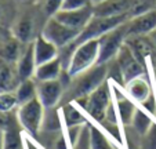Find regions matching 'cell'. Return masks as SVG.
Segmentation results:
<instances>
[{
	"label": "cell",
	"instance_id": "obj_1",
	"mask_svg": "<svg viewBox=\"0 0 156 149\" xmlns=\"http://www.w3.org/2000/svg\"><path fill=\"white\" fill-rule=\"evenodd\" d=\"M106 79H108V64H97L95 66L71 77V82L65 87L59 106L91 94Z\"/></svg>",
	"mask_w": 156,
	"mask_h": 149
},
{
	"label": "cell",
	"instance_id": "obj_2",
	"mask_svg": "<svg viewBox=\"0 0 156 149\" xmlns=\"http://www.w3.org/2000/svg\"><path fill=\"white\" fill-rule=\"evenodd\" d=\"M112 87H111L108 79H106L91 94L82 97V98L73 101V102H76V105H79L95 123H101L102 120H105L106 111H108L109 105L112 104Z\"/></svg>",
	"mask_w": 156,
	"mask_h": 149
},
{
	"label": "cell",
	"instance_id": "obj_3",
	"mask_svg": "<svg viewBox=\"0 0 156 149\" xmlns=\"http://www.w3.org/2000/svg\"><path fill=\"white\" fill-rule=\"evenodd\" d=\"M100 59V41L98 39L87 40L77 44L71 54L66 65V72L71 77L95 66Z\"/></svg>",
	"mask_w": 156,
	"mask_h": 149
},
{
	"label": "cell",
	"instance_id": "obj_4",
	"mask_svg": "<svg viewBox=\"0 0 156 149\" xmlns=\"http://www.w3.org/2000/svg\"><path fill=\"white\" fill-rule=\"evenodd\" d=\"M44 113H46V108L39 101V98L32 99L27 104H22L17 109V116L21 127L35 138H37L41 131Z\"/></svg>",
	"mask_w": 156,
	"mask_h": 149
},
{
	"label": "cell",
	"instance_id": "obj_5",
	"mask_svg": "<svg viewBox=\"0 0 156 149\" xmlns=\"http://www.w3.org/2000/svg\"><path fill=\"white\" fill-rule=\"evenodd\" d=\"M41 35L44 37L54 43L59 50L65 48V47L71 46L77 36L80 35V30H76L73 28L65 25L55 17H50L46 20L41 28Z\"/></svg>",
	"mask_w": 156,
	"mask_h": 149
},
{
	"label": "cell",
	"instance_id": "obj_6",
	"mask_svg": "<svg viewBox=\"0 0 156 149\" xmlns=\"http://www.w3.org/2000/svg\"><path fill=\"white\" fill-rule=\"evenodd\" d=\"M127 40V22L122 23L115 29L106 32L102 35L98 41H100V59L98 64H108L116 58L118 53L123 47V44Z\"/></svg>",
	"mask_w": 156,
	"mask_h": 149
},
{
	"label": "cell",
	"instance_id": "obj_7",
	"mask_svg": "<svg viewBox=\"0 0 156 149\" xmlns=\"http://www.w3.org/2000/svg\"><path fill=\"white\" fill-rule=\"evenodd\" d=\"M11 30L14 36L22 43H32L40 32H37V15L32 10L18 12L12 20Z\"/></svg>",
	"mask_w": 156,
	"mask_h": 149
},
{
	"label": "cell",
	"instance_id": "obj_8",
	"mask_svg": "<svg viewBox=\"0 0 156 149\" xmlns=\"http://www.w3.org/2000/svg\"><path fill=\"white\" fill-rule=\"evenodd\" d=\"M115 59L119 64V66H120L124 84L127 82H130L131 79H136V77L145 75V65L134 55L131 48L126 43L123 44V47L120 48V51L118 53Z\"/></svg>",
	"mask_w": 156,
	"mask_h": 149
},
{
	"label": "cell",
	"instance_id": "obj_9",
	"mask_svg": "<svg viewBox=\"0 0 156 149\" xmlns=\"http://www.w3.org/2000/svg\"><path fill=\"white\" fill-rule=\"evenodd\" d=\"M64 91L65 83L62 82V79L37 82V98L46 109L59 106L64 97Z\"/></svg>",
	"mask_w": 156,
	"mask_h": 149
},
{
	"label": "cell",
	"instance_id": "obj_10",
	"mask_svg": "<svg viewBox=\"0 0 156 149\" xmlns=\"http://www.w3.org/2000/svg\"><path fill=\"white\" fill-rule=\"evenodd\" d=\"M54 17L65 25L82 32L94 17V6H88L80 10H61Z\"/></svg>",
	"mask_w": 156,
	"mask_h": 149
},
{
	"label": "cell",
	"instance_id": "obj_11",
	"mask_svg": "<svg viewBox=\"0 0 156 149\" xmlns=\"http://www.w3.org/2000/svg\"><path fill=\"white\" fill-rule=\"evenodd\" d=\"M156 28V9L133 17L127 21V37L148 36Z\"/></svg>",
	"mask_w": 156,
	"mask_h": 149
},
{
	"label": "cell",
	"instance_id": "obj_12",
	"mask_svg": "<svg viewBox=\"0 0 156 149\" xmlns=\"http://www.w3.org/2000/svg\"><path fill=\"white\" fill-rule=\"evenodd\" d=\"M134 0H105L102 3L94 6V15H98V17L129 15Z\"/></svg>",
	"mask_w": 156,
	"mask_h": 149
},
{
	"label": "cell",
	"instance_id": "obj_13",
	"mask_svg": "<svg viewBox=\"0 0 156 149\" xmlns=\"http://www.w3.org/2000/svg\"><path fill=\"white\" fill-rule=\"evenodd\" d=\"M17 65V70L20 75L21 80H27L35 77V70H36V58H35V50H33V41L32 43H27L24 46V50L21 53L18 61L15 62Z\"/></svg>",
	"mask_w": 156,
	"mask_h": 149
},
{
	"label": "cell",
	"instance_id": "obj_14",
	"mask_svg": "<svg viewBox=\"0 0 156 149\" xmlns=\"http://www.w3.org/2000/svg\"><path fill=\"white\" fill-rule=\"evenodd\" d=\"M21 83L17 65L0 58V93L2 91H15Z\"/></svg>",
	"mask_w": 156,
	"mask_h": 149
},
{
	"label": "cell",
	"instance_id": "obj_15",
	"mask_svg": "<svg viewBox=\"0 0 156 149\" xmlns=\"http://www.w3.org/2000/svg\"><path fill=\"white\" fill-rule=\"evenodd\" d=\"M126 93L133 101H136L138 104H142L144 101H147L151 95H152V88L148 82V79L145 77V75L138 76L136 79H131L130 82H127L124 84Z\"/></svg>",
	"mask_w": 156,
	"mask_h": 149
},
{
	"label": "cell",
	"instance_id": "obj_16",
	"mask_svg": "<svg viewBox=\"0 0 156 149\" xmlns=\"http://www.w3.org/2000/svg\"><path fill=\"white\" fill-rule=\"evenodd\" d=\"M33 50H35V58L37 65L59 57V48L50 40H47L41 33L33 40Z\"/></svg>",
	"mask_w": 156,
	"mask_h": 149
},
{
	"label": "cell",
	"instance_id": "obj_17",
	"mask_svg": "<svg viewBox=\"0 0 156 149\" xmlns=\"http://www.w3.org/2000/svg\"><path fill=\"white\" fill-rule=\"evenodd\" d=\"M64 70H65V66H64V64H62V59L59 58V57H57V58L50 59V61L36 66L35 79L37 80V82L61 79Z\"/></svg>",
	"mask_w": 156,
	"mask_h": 149
},
{
	"label": "cell",
	"instance_id": "obj_18",
	"mask_svg": "<svg viewBox=\"0 0 156 149\" xmlns=\"http://www.w3.org/2000/svg\"><path fill=\"white\" fill-rule=\"evenodd\" d=\"M15 94H17L20 105L37 98V82H36V79L32 77V79L21 80L18 87L15 88Z\"/></svg>",
	"mask_w": 156,
	"mask_h": 149
},
{
	"label": "cell",
	"instance_id": "obj_19",
	"mask_svg": "<svg viewBox=\"0 0 156 149\" xmlns=\"http://www.w3.org/2000/svg\"><path fill=\"white\" fill-rule=\"evenodd\" d=\"M62 112H64V120L66 127L73 126H83L88 122L86 116L82 113L79 108H76V102H68L65 105H61Z\"/></svg>",
	"mask_w": 156,
	"mask_h": 149
},
{
	"label": "cell",
	"instance_id": "obj_20",
	"mask_svg": "<svg viewBox=\"0 0 156 149\" xmlns=\"http://www.w3.org/2000/svg\"><path fill=\"white\" fill-rule=\"evenodd\" d=\"M152 123H153V120H152V117H151L149 112H147L144 108L136 109L133 120H131V127L134 129V131H136L137 134L144 137L148 130L151 129Z\"/></svg>",
	"mask_w": 156,
	"mask_h": 149
},
{
	"label": "cell",
	"instance_id": "obj_21",
	"mask_svg": "<svg viewBox=\"0 0 156 149\" xmlns=\"http://www.w3.org/2000/svg\"><path fill=\"white\" fill-rule=\"evenodd\" d=\"M90 141H91L93 149H115L105 133L98 129L95 124H90Z\"/></svg>",
	"mask_w": 156,
	"mask_h": 149
},
{
	"label": "cell",
	"instance_id": "obj_22",
	"mask_svg": "<svg viewBox=\"0 0 156 149\" xmlns=\"http://www.w3.org/2000/svg\"><path fill=\"white\" fill-rule=\"evenodd\" d=\"M41 130H43V133H59L61 131V119H59L57 108L46 109Z\"/></svg>",
	"mask_w": 156,
	"mask_h": 149
},
{
	"label": "cell",
	"instance_id": "obj_23",
	"mask_svg": "<svg viewBox=\"0 0 156 149\" xmlns=\"http://www.w3.org/2000/svg\"><path fill=\"white\" fill-rule=\"evenodd\" d=\"M20 104L15 91H2L0 93V112L17 111Z\"/></svg>",
	"mask_w": 156,
	"mask_h": 149
},
{
	"label": "cell",
	"instance_id": "obj_24",
	"mask_svg": "<svg viewBox=\"0 0 156 149\" xmlns=\"http://www.w3.org/2000/svg\"><path fill=\"white\" fill-rule=\"evenodd\" d=\"M4 149H25L24 148V141H22V135H21L20 127L7 130L6 138H4Z\"/></svg>",
	"mask_w": 156,
	"mask_h": 149
},
{
	"label": "cell",
	"instance_id": "obj_25",
	"mask_svg": "<svg viewBox=\"0 0 156 149\" xmlns=\"http://www.w3.org/2000/svg\"><path fill=\"white\" fill-rule=\"evenodd\" d=\"M64 0H41L40 11L46 18L54 17L58 11H61Z\"/></svg>",
	"mask_w": 156,
	"mask_h": 149
},
{
	"label": "cell",
	"instance_id": "obj_26",
	"mask_svg": "<svg viewBox=\"0 0 156 149\" xmlns=\"http://www.w3.org/2000/svg\"><path fill=\"white\" fill-rule=\"evenodd\" d=\"M71 149H93L91 141H90V123L88 122L83 126L79 138H77L76 142L71 146Z\"/></svg>",
	"mask_w": 156,
	"mask_h": 149
},
{
	"label": "cell",
	"instance_id": "obj_27",
	"mask_svg": "<svg viewBox=\"0 0 156 149\" xmlns=\"http://www.w3.org/2000/svg\"><path fill=\"white\" fill-rule=\"evenodd\" d=\"M101 126L105 129V131L108 133L111 137L115 138L116 142H119L122 145L123 144V138H122V133H120V129H119V123H111L108 120H104V122L98 123Z\"/></svg>",
	"mask_w": 156,
	"mask_h": 149
},
{
	"label": "cell",
	"instance_id": "obj_28",
	"mask_svg": "<svg viewBox=\"0 0 156 149\" xmlns=\"http://www.w3.org/2000/svg\"><path fill=\"white\" fill-rule=\"evenodd\" d=\"M142 146H144V149H156V123L155 122L152 123L151 129L144 135Z\"/></svg>",
	"mask_w": 156,
	"mask_h": 149
},
{
	"label": "cell",
	"instance_id": "obj_29",
	"mask_svg": "<svg viewBox=\"0 0 156 149\" xmlns=\"http://www.w3.org/2000/svg\"><path fill=\"white\" fill-rule=\"evenodd\" d=\"M88 6H93L91 0H64L61 10H80Z\"/></svg>",
	"mask_w": 156,
	"mask_h": 149
},
{
	"label": "cell",
	"instance_id": "obj_30",
	"mask_svg": "<svg viewBox=\"0 0 156 149\" xmlns=\"http://www.w3.org/2000/svg\"><path fill=\"white\" fill-rule=\"evenodd\" d=\"M6 14H7L6 12V3H4V0H0V25H4V18H6Z\"/></svg>",
	"mask_w": 156,
	"mask_h": 149
},
{
	"label": "cell",
	"instance_id": "obj_31",
	"mask_svg": "<svg viewBox=\"0 0 156 149\" xmlns=\"http://www.w3.org/2000/svg\"><path fill=\"white\" fill-rule=\"evenodd\" d=\"M4 138H6V131L0 127V149H4Z\"/></svg>",
	"mask_w": 156,
	"mask_h": 149
},
{
	"label": "cell",
	"instance_id": "obj_32",
	"mask_svg": "<svg viewBox=\"0 0 156 149\" xmlns=\"http://www.w3.org/2000/svg\"><path fill=\"white\" fill-rule=\"evenodd\" d=\"M148 37H149V40L152 41L153 47H155V48H156V28L152 30V32L149 33V35H148Z\"/></svg>",
	"mask_w": 156,
	"mask_h": 149
},
{
	"label": "cell",
	"instance_id": "obj_33",
	"mask_svg": "<svg viewBox=\"0 0 156 149\" xmlns=\"http://www.w3.org/2000/svg\"><path fill=\"white\" fill-rule=\"evenodd\" d=\"M102 2H105V0H91V3H93V6H97V4L102 3Z\"/></svg>",
	"mask_w": 156,
	"mask_h": 149
},
{
	"label": "cell",
	"instance_id": "obj_34",
	"mask_svg": "<svg viewBox=\"0 0 156 149\" xmlns=\"http://www.w3.org/2000/svg\"><path fill=\"white\" fill-rule=\"evenodd\" d=\"M15 2H18V3H28L29 0H15Z\"/></svg>",
	"mask_w": 156,
	"mask_h": 149
},
{
	"label": "cell",
	"instance_id": "obj_35",
	"mask_svg": "<svg viewBox=\"0 0 156 149\" xmlns=\"http://www.w3.org/2000/svg\"><path fill=\"white\" fill-rule=\"evenodd\" d=\"M29 146H30V148H32V149H36V148H35V146H33V145H32V144H30V145H29Z\"/></svg>",
	"mask_w": 156,
	"mask_h": 149
}]
</instances>
